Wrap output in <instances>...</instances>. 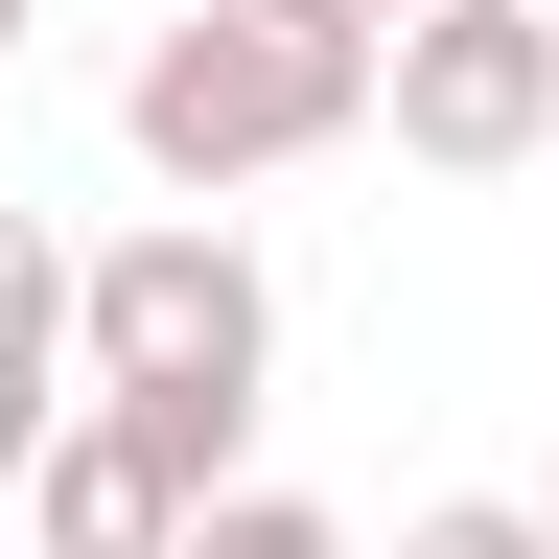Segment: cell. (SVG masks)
<instances>
[{"label": "cell", "instance_id": "1", "mask_svg": "<svg viewBox=\"0 0 559 559\" xmlns=\"http://www.w3.org/2000/svg\"><path fill=\"white\" fill-rule=\"evenodd\" d=\"M373 117H396V47L257 24V0H210V24H164V47L117 70V140H140L187 210H210V187H257V164H326V140H373Z\"/></svg>", "mask_w": 559, "mask_h": 559}, {"label": "cell", "instance_id": "2", "mask_svg": "<svg viewBox=\"0 0 559 559\" xmlns=\"http://www.w3.org/2000/svg\"><path fill=\"white\" fill-rule=\"evenodd\" d=\"M257 373H280V280L210 210H164V234L94 257V396L117 419H257Z\"/></svg>", "mask_w": 559, "mask_h": 559}, {"label": "cell", "instance_id": "3", "mask_svg": "<svg viewBox=\"0 0 559 559\" xmlns=\"http://www.w3.org/2000/svg\"><path fill=\"white\" fill-rule=\"evenodd\" d=\"M559 140V24L536 0H443V24H396V164H536Z\"/></svg>", "mask_w": 559, "mask_h": 559}, {"label": "cell", "instance_id": "4", "mask_svg": "<svg viewBox=\"0 0 559 559\" xmlns=\"http://www.w3.org/2000/svg\"><path fill=\"white\" fill-rule=\"evenodd\" d=\"M187 536H210V489L140 443L117 396L70 419V443H47V489H24V559H187Z\"/></svg>", "mask_w": 559, "mask_h": 559}, {"label": "cell", "instance_id": "5", "mask_svg": "<svg viewBox=\"0 0 559 559\" xmlns=\"http://www.w3.org/2000/svg\"><path fill=\"white\" fill-rule=\"evenodd\" d=\"M396 559H559L536 489H443V513H396Z\"/></svg>", "mask_w": 559, "mask_h": 559}, {"label": "cell", "instance_id": "6", "mask_svg": "<svg viewBox=\"0 0 559 559\" xmlns=\"http://www.w3.org/2000/svg\"><path fill=\"white\" fill-rule=\"evenodd\" d=\"M187 559H349V513H304V489H234V513H210Z\"/></svg>", "mask_w": 559, "mask_h": 559}, {"label": "cell", "instance_id": "7", "mask_svg": "<svg viewBox=\"0 0 559 559\" xmlns=\"http://www.w3.org/2000/svg\"><path fill=\"white\" fill-rule=\"evenodd\" d=\"M257 24H326V47H396V24H373V0H257Z\"/></svg>", "mask_w": 559, "mask_h": 559}, {"label": "cell", "instance_id": "8", "mask_svg": "<svg viewBox=\"0 0 559 559\" xmlns=\"http://www.w3.org/2000/svg\"><path fill=\"white\" fill-rule=\"evenodd\" d=\"M373 24H443V0H373Z\"/></svg>", "mask_w": 559, "mask_h": 559}, {"label": "cell", "instance_id": "9", "mask_svg": "<svg viewBox=\"0 0 559 559\" xmlns=\"http://www.w3.org/2000/svg\"><path fill=\"white\" fill-rule=\"evenodd\" d=\"M0 47H24V0H0Z\"/></svg>", "mask_w": 559, "mask_h": 559}, {"label": "cell", "instance_id": "10", "mask_svg": "<svg viewBox=\"0 0 559 559\" xmlns=\"http://www.w3.org/2000/svg\"><path fill=\"white\" fill-rule=\"evenodd\" d=\"M536 513H559V466H536Z\"/></svg>", "mask_w": 559, "mask_h": 559}, {"label": "cell", "instance_id": "11", "mask_svg": "<svg viewBox=\"0 0 559 559\" xmlns=\"http://www.w3.org/2000/svg\"><path fill=\"white\" fill-rule=\"evenodd\" d=\"M536 24H559V0H536Z\"/></svg>", "mask_w": 559, "mask_h": 559}]
</instances>
